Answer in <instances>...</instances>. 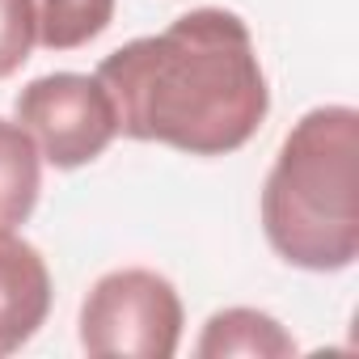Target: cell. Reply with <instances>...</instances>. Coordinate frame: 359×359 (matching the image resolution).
I'll list each match as a JSON object with an SVG mask.
<instances>
[{"instance_id":"6da1fadb","label":"cell","mask_w":359,"mask_h":359,"mask_svg":"<svg viewBox=\"0 0 359 359\" xmlns=\"http://www.w3.org/2000/svg\"><path fill=\"white\" fill-rule=\"evenodd\" d=\"M93 76L110 89L123 135L191 156L245 148L271 110L254 34L229 9H191L110 51Z\"/></svg>"},{"instance_id":"7a4b0ae2","label":"cell","mask_w":359,"mask_h":359,"mask_svg":"<svg viewBox=\"0 0 359 359\" xmlns=\"http://www.w3.org/2000/svg\"><path fill=\"white\" fill-rule=\"evenodd\" d=\"M271 250L300 271H346L359 258V114L309 110L279 144L262 187Z\"/></svg>"},{"instance_id":"3957f363","label":"cell","mask_w":359,"mask_h":359,"mask_svg":"<svg viewBox=\"0 0 359 359\" xmlns=\"http://www.w3.org/2000/svg\"><path fill=\"white\" fill-rule=\"evenodd\" d=\"M182 325L187 313L177 287L144 266L102 275L81 304V346L89 355L173 359Z\"/></svg>"},{"instance_id":"277c9868","label":"cell","mask_w":359,"mask_h":359,"mask_svg":"<svg viewBox=\"0 0 359 359\" xmlns=\"http://www.w3.org/2000/svg\"><path fill=\"white\" fill-rule=\"evenodd\" d=\"M18 123L34 135L43 161L55 169H81L97 161L118 135V110L110 89L85 72H51L30 81L18 102Z\"/></svg>"},{"instance_id":"5b68a950","label":"cell","mask_w":359,"mask_h":359,"mask_svg":"<svg viewBox=\"0 0 359 359\" xmlns=\"http://www.w3.org/2000/svg\"><path fill=\"white\" fill-rule=\"evenodd\" d=\"M47 313H51L47 258L13 229H0V359L22 351L43 330Z\"/></svg>"},{"instance_id":"8992f818","label":"cell","mask_w":359,"mask_h":359,"mask_svg":"<svg viewBox=\"0 0 359 359\" xmlns=\"http://www.w3.org/2000/svg\"><path fill=\"white\" fill-rule=\"evenodd\" d=\"M199 359H229V355H250V359H287L296 355V338L262 309H220L208 317L199 342Z\"/></svg>"},{"instance_id":"52a82bcc","label":"cell","mask_w":359,"mask_h":359,"mask_svg":"<svg viewBox=\"0 0 359 359\" xmlns=\"http://www.w3.org/2000/svg\"><path fill=\"white\" fill-rule=\"evenodd\" d=\"M43 195V152L34 135L13 123L0 118V229H18L34 216Z\"/></svg>"},{"instance_id":"ba28073f","label":"cell","mask_w":359,"mask_h":359,"mask_svg":"<svg viewBox=\"0 0 359 359\" xmlns=\"http://www.w3.org/2000/svg\"><path fill=\"white\" fill-rule=\"evenodd\" d=\"M114 0H34V34L47 51H76L106 34Z\"/></svg>"},{"instance_id":"9c48e42d","label":"cell","mask_w":359,"mask_h":359,"mask_svg":"<svg viewBox=\"0 0 359 359\" xmlns=\"http://www.w3.org/2000/svg\"><path fill=\"white\" fill-rule=\"evenodd\" d=\"M34 47V0H0V81H9Z\"/></svg>"}]
</instances>
